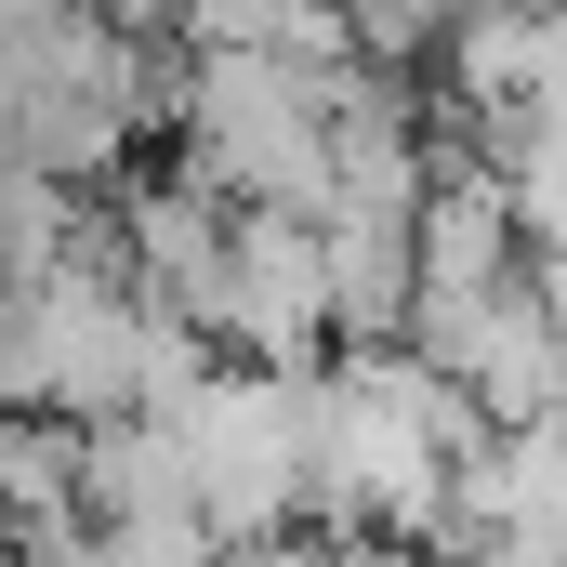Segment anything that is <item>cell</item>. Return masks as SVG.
Returning <instances> with one entry per match:
<instances>
[{
	"label": "cell",
	"instance_id": "1",
	"mask_svg": "<svg viewBox=\"0 0 567 567\" xmlns=\"http://www.w3.org/2000/svg\"><path fill=\"white\" fill-rule=\"evenodd\" d=\"M330 330V278H317V212H225V330L251 370H303Z\"/></svg>",
	"mask_w": 567,
	"mask_h": 567
}]
</instances>
